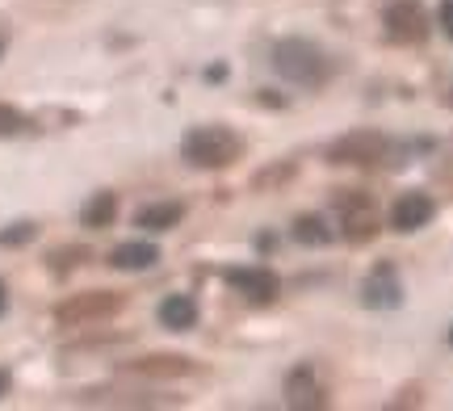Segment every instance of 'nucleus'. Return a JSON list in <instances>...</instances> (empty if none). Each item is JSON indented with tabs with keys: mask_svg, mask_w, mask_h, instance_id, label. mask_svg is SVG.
<instances>
[{
	"mask_svg": "<svg viewBox=\"0 0 453 411\" xmlns=\"http://www.w3.org/2000/svg\"><path fill=\"white\" fill-rule=\"evenodd\" d=\"M185 218V206L180 202H151V206H143V210L134 214V227L143 231H173Z\"/></svg>",
	"mask_w": 453,
	"mask_h": 411,
	"instance_id": "f8f14e48",
	"label": "nucleus"
},
{
	"mask_svg": "<svg viewBox=\"0 0 453 411\" xmlns=\"http://www.w3.org/2000/svg\"><path fill=\"white\" fill-rule=\"evenodd\" d=\"M433 214H437V202L428 198V194H403V198L390 206V227L411 235V231H420L433 223Z\"/></svg>",
	"mask_w": 453,
	"mask_h": 411,
	"instance_id": "0eeeda50",
	"label": "nucleus"
},
{
	"mask_svg": "<svg viewBox=\"0 0 453 411\" xmlns=\"http://www.w3.org/2000/svg\"><path fill=\"white\" fill-rule=\"evenodd\" d=\"M382 30H387V38L399 42V47L424 42V34H428V13H424L420 0H390L387 9H382Z\"/></svg>",
	"mask_w": 453,
	"mask_h": 411,
	"instance_id": "7ed1b4c3",
	"label": "nucleus"
},
{
	"mask_svg": "<svg viewBox=\"0 0 453 411\" xmlns=\"http://www.w3.org/2000/svg\"><path fill=\"white\" fill-rule=\"evenodd\" d=\"M361 302L373 307V311H390V307L403 302V285H399V278H395L390 264H378L370 278H365V285H361Z\"/></svg>",
	"mask_w": 453,
	"mask_h": 411,
	"instance_id": "423d86ee",
	"label": "nucleus"
},
{
	"mask_svg": "<svg viewBox=\"0 0 453 411\" xmlns=\"http://www.w3.org/2000/svg\"><path fill=\"white\" fill-rule=\"evenodd\" d=\"M34 240V223H17V227L0 231V244L4 247H17V244H30Z\"/></svg>",
	"mask_w": 453,
	"mask_h": 411,
	"instance_id": "a211bd4d",
	"label": "nucleus"
},
{
	"mask_svg": "<svg viewBox=\"0 0 453 411\" xmlns=\"http://www.w3.org/2000/svg\"><path fill=\"white\" fill-rule=\"evenodd\" d=\"M273 67L277 76H286L290 84L315 88L327 80V55L311 38H281L273 47Z\"/></svg>",
	"mask_w": 453,
	"mask_h": 411,
	"instance_id": "f03ea898",
	"label": "nucleus"
},
{
	"mask_svg": "<svg viewBox=\"0 0 453 411\" xmlns=\"http://www.w3.org/2000/svg\"><path fill=\"white\" fill-rule=\"evenodd\" d=\"M110 311H118V298L97 290V294H88V298L64 302L59 307V323H81V319H97V315H110Z\"/></svg>",
	"mask_w": 453,
	"mask_h": 411,
	"instance_id": "9d476101",
	"label": "nucleus"
},
{
	"mask_svg": "<svg viewBox=\"0 0 453 411\" xmlns=\"http://www.w3.org/2000/svg\"><path fill=\"white\" fill-rule=\"evenodd\" d=\"M449 105H453V101H449Z\"/></svg>",
	"mask_w": 453,
	"mask_h": 411,
	"instance_id": "b1692460",
	"label": "nucleus"
},
{
	"mask_svg": "<svg viewBox=\"0 0 453 411\" xmlns=\"http://www.w3.org/2000/svg\"><path fill=\"white\" fill-rule=\"evenodd\" d=\"M26 126H30V122H26V114H21V110H13V105H0V139L21 134Z\"/></svg>",
	"mask_w": 453,
	"mask_h": 411,
	"instance_id": "f3484780",
	"label": "nucleus"
},
{
	"mask_svg": "<svg viewBox=\"0 0 453 411\" xmlns=\"http://www.w3.org/2000/svg\"><path fill=\"white\" fill-rule=\"evenodd\" d=\"M290 235L298 240V244H307V247H324L332 235H327V223L324 218H315V214H303L298 223L290 227Z\"/></svg>",
	"mask_w": 453,
	"mask_h": 411,
	"instance_id": "2eb2a0df",
	"label": "nucleus"
},
{
	"mask_svg": "<svg viewBox=\"0 0 453 411\" xmlns=\"http://www.w3.org/2000/svg\"><path fill=\"white\" fill-rule=\"evenodd\" d=\"M231 290H240L248 302H273L281 294V278L273 269H226L223 273Z\"/></svg>",
	"mask_w": 453,
	"mask_h": 411,
	"instance_id": "39448f33",
	"label": "nucleus"
},
{
	"mask_svg": "<svg viewBox=\"0 0 453 411\" xmlns=\"http://www.w3.org/2000/svg\"><path fill=\"white\" fill-rule=\"evenodd\" d=\"M437 21H441V30H445V38H449V42H453V0H441Z\"/></svg>",
	"mask_w": 453,
	"mask_h": 411,
	"instance_id": "6ab92c4d",
	"label": "nucleus"
},
{
	"mask_svg": "<svg viewBox=\"0 0 453 411\" xmlns=\"http://www.w3.org/2000/svg\"><path fill=\"white\" fill-rule=\"evenodd\" d=\"M160 323L168 331H189L197 323V302L189 294H168L160 302Z\"/></svg>",
	"mask_w": 453,
	"mask_h": 411,
	"instance_id": "9b49d317",
	"label": "nucleus"
},
{
	"mask_svg": "<svg viewBox=\"0 0 453 411\" xmlns=\"http://www.w3.org/2000/svg\"><path fill=\"white\" fill-rule=\"evenodd\" d=\"M449 345H453V328H449Z\"/></svg>",
	"mask_w": 453,
	"mask_h": 411,
	"instance_id": "5701e85b",
	"label": "nucleus"
},
{
	"mask_svg": "<svg viewBox=\"0 0 453 411\" xmlns=\"http://www.w3.org/2000/svg\"><path fill=\"white\" fill-rule=\"evenodd\" d=\"M0 55H4V34H0Z\"/></svg>",
	"mask_w": 453,
	"mask_h": 411,
	"instance_id": "4be33fe9",
	"label": "nucleus"
},
{
	"mask_svg": "<svg viewBox=\"0 0 453 411\" xmlns=\"http://www.w3.org/2000/svg\"><path fill=\"white\" fill-rule=\"evenodd\" d=\"M160 261V247L147 244V240H127V244H118L110 252V264L113 269H122V273H139V269H151V264Z\"/></svg>",
	"mask_w": 453,
	"mask_h": 411,
	"instance_id": "1a4fd4ad",
	"label": "nucleus"
},
{
	"mask_svg": "<svg viewBox=\"0 0 453 411\" xmlns=\"http://www.w3.org/2000/svg\"><path fill=\"white\" fill-rule=\"evenodd\" d=\"M134 374H160V378H180V374H189L194 365L185 362V357H143V362L130 365Z\"/></svg>",
	"mask_w": 453,
	"mask_h": 411,
	"instance_id": "4468645a",
	"label": "nucleus"
},
{
	"mask_svg": "<svg viewBox=\"0 0 453 411\" xmlns=\"http://www.w3.org/2000/svg\"><path fill=\"white\" fill-rule=\"evenodd\" d=\"M286 403H290V407H324L327 403L324 382L315 378V369H311V365L294 369L290 378H286Z\"/></svg>",
	"mask_w": 453,
	"mask_h": 411,
	"instance_id": "6e6552de",
	"label": "nucleus"
},
{
	"mask_svg": "<svg viewBox=\"0 0 453 411\" xmlns=\"http://www.w3.org/2000/svg\"><path fill=\"white\" fill-rule=\"evenodd\" d=\"M387 151H390L387 134L353 131L327 148V160H332V164H378V160H387Z\"/></svg>",
	"mask_w": 453,
	"mask_h": 411,
	"instance_id": "20e7f679",
	"label": "nucleus"
},
{
	"mask_svg": "<svg viewBox=\"0 0 453 411\" xmlns=\"http://www.w3.org/2000/svg\"><path fill=\"white\" fill-rule=\"evenodd\" d=\"M344 235H349L353 244H365V240H373V235H378V227H373L370 214H361V218H353V214H349V223H344Z\"/></svg>",
	"mask_w": 453,
	"mask_h": 411,
	"instance_id": "dca6fc26",
	"label": "nucleus"
},
{
	"mask_svg": "<svg viewBox=\"0 0 453 411\" xmlns=\"http://www.w3.org/2000/svg\"><path fill=\"white\" fill-rule=\"evenodd\" d=\"M180 156L194 168H231L243 156V139L231 126H194L180 139Z\"/></svg>",
	"mask_w": 453,
	"mask_h": 411,
	"instance_id": "f257e3e1",
	"label": "nucleus"
},
{
	"mask_svg": "<svg viewBox=\"0 0 453 411\" xmlns=\"http://www.w3.org/2000/svg\"><path fill=\"white\" fill-rule=\"evenodd\" d=\"M113 214H118V198H113V194H93V198L84 202L81 223L84 227H93V231H101V227H110L113 223Z\"/></svg>",
	"mask_w": 453,
	"mask_h": 411,
	"instance_id": "ddd939ff",
	"label": "nucleus"
},
{
	"mask_svg": "<svg viewBox=\"0 0 453 411\" xmlns=\"http://www.w3.org/2000/svg\"><path fill=\"white\" fill-rule=\"evenodd\" d=\"M4 302H9V294H4V281H0V315H4Z\"/></svg>",
	"mask_w": 453,
	"mask_h": 411,
	"instance_id": "412c9836",
	"label": "nucleus"
},
{
	"mask_svg": "<svg viewBox=\"0 0 453 411\" xmlns=\"http://www.w3.org/2000/svg\"><path fill=\"white\" fill-rule=\"evenodd\" d=\"M9 391V369H0V395Z\"/></svg>",
	"mask_w": 453,
	"mask_h": 411,
	"instance_id": "aec40b11",
	"label": "nucleus"
}]
</instances>
